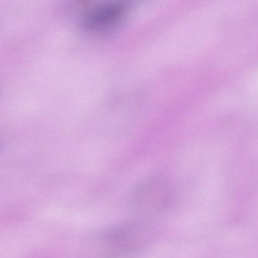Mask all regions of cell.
Returning a JSON list of instances; mask_svg holds the SVG:
<instances>
[{
  "label": "cell",
  "mask_w": 258,
  "mask_h": 258,
  "mask_svg": "<svg viewBox=\"0 0 258 258\" xmlns=\"http://www.w3.org/2000/svg\"><path fill=\"white\" fill-rule=\"evenodd\" d=\"M147 232L143 226L133 224L112 230L106 238L107 248L112 254H129L142 248L146 242Z\"/></svg>",
  "instance_id": "6da1fadb"
},
{
  "label": "cell",
  "mask_w": 258,
  "mask_h": 258,
  "mask_svg": "<svg viewBox=\"0 0 258 258\" xmlns=\"http://www.w3.org/2000/svg\"><path fill=\"white\" fill-rule=\"evenodd\" d=\"M126 3L113 2L94 10L86 18V24L92 29H102L116 23L126 11Z\"/></svg>",
  "instance_id": "7a4b0ae2"
}]
</instances>
